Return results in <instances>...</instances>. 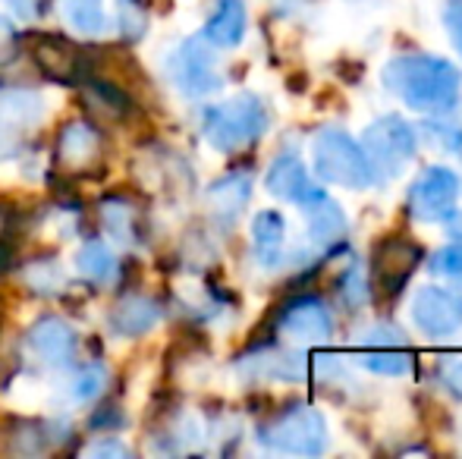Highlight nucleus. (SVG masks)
Segmentation results:
<instances>
[{
  "instance_id": "1",
  "label": "nucleus",
  "mask_w": 462,
  "mask_h": 459,
  "mask_svg": "<svg viewBox=\"0 0 462 459\" xmlns=\"http://www.w3.org/2000/svg\"><path fill=\"white\" fill-rule=\"evenodd\" d=\"M383 88L393 92L415 114L447 116L457 111L462 95V73L444 57L409 54L393 57L381 73Z\"/></svg>"
},
{
  "instance_id": "2",
  "label": "nucleus",
  "mask_w": 462,
  "mask_h": 459,
  "mask_svg": "<svg viewBox=\"0 0 462 459\" xmlns=\"http://www.w3.org/2000/svg\"><path fill=\"white\" fill-rule=\"evenodd\" d=\"M271 114L264 107V101L258 95H236L226 105L208 107L201 116V133L211 142V148L224 154L243 151L252 142H258L268 133Z\"/></svg>"
},
{
  "instance_id": "3",
  "label": "nucleus",
  "mask_w": 462,
  "mask_h": 459,
  "mask_svg": "<svg viewBox=\"0 0 462 459\" xmlns=\"http://www.w3.org/2000/svg\"><path fill=\"white\" fill-rule=\"evenodd\" d=\"M311 164L321 183L343 186V189H368L377 183L362 145L340 126L318 129L311 142Z\"/></svg>"
},
{
  "instance_id": "4",
  "label": "nucleus",
  "mask_w": 462,
  "mask_h": 459,
  "mask_svg": "<svg viewBox=\"0 0 462 459\" xmlns=\"http://www.w3.org/2000/svg\"><path fill=\"white\" fill-rule=\"evenodd\" d=\"M258 441L277 454L318 456L328 450V422L311 406H290L277 412L268 425H262Z\"/></svg>"
},
{
  "instance_id": "5",
  "label": "nucleus",
  "mask_w": 462,
  "mask_h": 459,
  "mask_svg": "<svg viewBox=\"0 0 462 459\" xmlns=\"http://www.w3.org/2000/svg\"><path fill=\"white\" fill-rule=\"evenodd\" d=\"M362 151H365L371 170L377 179H390L402 173V167L415 158V129L402 116H377L362 133Z\"/></svg>"
},
{
  "instance_id": "6",
  "label": "nucleus",
  "mask_w": 462,
  "mask_h": 459,
  "mask_svg": "<svg viewBox=\"0 0 462 459\" xmlns=\"http://www.w3.org/2000/svg\"><path fill=\"white\" fill-rule=\"evenodd\" d=\"M167 76H171L173 88L183 92L186 98H205L224 86L217 60L201 38H186L183 44L173 48V54L167 57Z\"/></svg>"
},
{
  "instance_id": "7",
  "label": "nucleus",
  "mask_w": 462,
  "mask_h": 459,
  "mask_svg": "<svg viewBox=\"0 0 462 459\" xmlns=\"http://www.w3.org/2000/svg\"><path fill=\"white\" fill-rule=\"evenodd\" d=\"M462 179L450 167H428L409 186V211L421 224H440L457 217Z\"/></svg>"
},
{
  "instance_id": "8",
  "label": "nucleus",
  "mask_w": 462,
  "mask_h": 459,
  "mask_svg": "<svg viewBox=\"0 0 462 459\" xmlns=\"http://www.w3.org/2000/svg\"><path fill=\"white\" fill-rule=\"evenodd\" d=\"M104 158V135L88 120H69L54 142V161L69 173H88Z\"/></svg>"
},
{
  "instance_id": "9",
  "label": "nucleus",
  "mask_w": 462,
  "mask_h": 459,
  "mask_svg": "<svg viewBox=\"0 0 462 459\" xmlns=\"http://www.w3.org/2000/svg\"><path fill=\"white\" fill-rule=\"evenodd\" d=\"M277 327L299 346H321L334 334V318L318 296H299L280 312Z\"/></svg>"
},
{
  "instance_id": "10",
  "label": "nucleus",
  "mask_w": 462,
  "mask_h": 459,
  "mask_svg": "<svg viewBox=\"0 0 462 459\" xmlns=\"http://www.w3.org/2000/svg\"><path fill=\"white\" fill-rule=\"evenodd\" d=\"M412 318L428 337H447L462 327V296L444 287H425L412 299Z\"/></svg>"
},
{
  "instance_id": "11",
  "label": "nucleus",
  "mask_w": 462,
  "mask_h": 459,
  "mask_svg": "<svg viewBox=\"0 0 462 459\" xmlns=\"http://www.w3.org/2000/svg\"><path fill=\"white\" fill-rule=\"evenodd\" d=\"M421 264V249L412 243V239H383L374 252V262H371V271H374V283L383 289L387 296H396L402 289V283L415 274V268Z\"/></svg>"
},
{
  "instance_id": "12",
  "label": "nucleus",
  "mask_w": 462,
  "mask_h": 459,
  "mask_svg": "<svg viewBox=\"0 0 462 459\" xmlns=\"http://www.w3.org/2000/svg\"><path fill=\"white\" fill-rule=\"evenodd\" d=\"M32 60L48 79L54 82H79L86 73V57L73 41L60 35H32Z\"/></svg>"
},
{
  "instance_id": "13",
  "label": "nucleus",
  "mask_w": 462,
  "mask_h": 459,
  "mask_svg": "<svg viewBox=\"0 0 462 459\" xmlns=\"http://www.w3.org/2000/svg\"><path fill=\"white\" fill-rule=\"evenodd\" d=\"M299 208L309 217V236L315 249H321V252L340 249L343 239H346V215H343V208L321 189V186H318L311 196H305L302 202H299Z\"/></svg>"
},
{
  "instance_id": "14",
  "label": "nucleus",
  "mask_w": 462,
  "mask_h": 459,
  "mask_svg": "<svg viewBox=\"0 0 462 459\" xmlns=\"http://www.w3.org/2000/svg\"><path fill=\"white\" fill-rule=\"evenodd\" d=\"M29 346L42 362L63 368V365H69L76 355V334L63 318L44 315V318H38L35 325L29 327Z\"/></svg>"
},
{
  "instance_id": "15",
  "label": "nucleus",
  "mask_w": 462,
  "mask_h": 459,
  "mask_svg": "<svg viewBox=\"0 0 462 459\" xmlns=\"http://www.w3.org/2000/svg\"><path fill=\"white\" fill-rule=\"evenodd\" d=\"M158 318H161L158 302L148 299V296L129 293L110 308L107 325L116 337H142V334H148L154 325H158Z\"/></svg>"
},
{
  "instance_id": "16",
  "label": "nucleus",
  "mask_w": 462,
  "mask_h": 459,
  "mask_svg": "<svg viewBox=\"0 0 462 459\" xmlns=\"http://www.w3.org/2000/svg\"><path fill=\"white\" fill-rule=\"evenodd\" d=\"M249 196H252V170L226 173V177L214 179L205 192L214 217H220V221H236L245 205H249Z\"/></svg>"
},
{
  "instance_id": "17",
  "label": "nucleus",
  "mask_w": 462,
  "mask_h": 459,
  "mask_svg": "<svg viewBox=\"0 0 462 459\" xmlns=\"http://www.w3.org/2000/svg\"><path fill=\"white\" fill-rule=\"evenodd\" d=\"M264 186H268L271 196L283 198V202H296V205L318 189L309 179V173H305V164L299 161V154H280L274 164H271Z\"/></svg>"
},
{
  "instance_id": "18",
  "label": "nucleus",
  "mask_w": 462,
  "mask_h": 459,
  "mask_svg": "<svg viewBox=\"0 0 462 459\" xmlns=\"http://www.w3.org/2000/svg\"><path fill=\"white\" fill-rule=\"evenodd\" d=\"M245 38V4L243 0H217L211 19L205 23V41L214 48H236Z\"/></svg>"
},
{
  "instance_id": "19",
  "label": "nucleus",
  "mask_w": 462,
  "mask_h": 459,
  "mask_svg": "<svg viewBox=\"0 0 462 459\" xmlns=\"http://www.w3.org/2000/svg\"><path fill=\"white\" fill-rule=\"evenodd\" d=\"M283 243H286V221L280 211H262L252 221V245L264 268H277L283 262Z\"/></svg>"
},
{
  "instance_id": "20",
  "label": "nucleus",
  "mask_w": 462,
  "mask_h": 459,
  "mask_svg": "<svg viewBox=\"0 0 462 459\" xmlns=\"http://www.w3.org/2000/svg\"><path fill=\"white\" fill-rule=\"evenodd\" d=\"M239 368H249L258 378H274V381H302L309 372V362L299 353H283V349H264L258 355L239 362Z\"/></svg>"
},
{
  "instance_id": "21",
  "label": "nucleus",
  "mask_w": 462,
  "mask_h": 459,
  "mask_svg": "<svg viewBox=\"0 0 462 459\" xmlns=\"http://www.w3.org/2000/svg\"><path fill=\"white\" fill-rule=\"evenodd\" d=\"M359 365L383 378H402L415 368V359L409 346H362Z\"/></svg>"
},
{
  "instance_id": "22",
  "label": "nucleus",
  "mask_w": 462,
  "mask_h": 459,
  "mask_svg": "<svg viewBox=\"0 0 462 459\" xmlns=\"http://www.w3.org/2000/svg\"><path fill=\"white\" fill-rule=\"evenodd\" d=\"M76 271H79L86 280L110 283L116 277V258L107 245L92 239V243H86L79 252H76Z\"/></svg>"
},
{
  "instance_id": "23",
  "label": "nucleus",
  "mask_w": 462,
  "mask_h": 459,
  "mask_svg": "<svg viewBox=\"0 0 462 459\" xmlns=\"http://www.w3.org/2000/svg\"><path fill=\"white\" fill-rule=\"evenodd\" d=\"M60 4V16L67 25L82 35H101L107 29V16H104L101 0H57Z\"/></svg>"
},
{
  "instance_id": "24",
  "label": "nucleus",
  "mask_w": 462,
  "mask_h": 459,
  "mask_svg": "<svg viewBox=\"0 0 462 459\" xmlns=\"http://www.w3.org/2000/svg\"><path fill=\"white\" fill-rule=\"evenodd\" d=\"M101 224L107 227L110 236L123 239V243L135 239V233H139L135 211H133V205H129L126 198H107V202L101 205Z\"/></svg>"
},
{
  "instance_id": "25",
  "label": "nucleus",
  "mask_w": 462,
  "mask_h": 459,
  "mask_svg": "<svg viewBox=\"0 0 462 459\" xmlns=\"http://www.w3.org/2000/svg\"><path fill=\"white\" fill-rule=\"evenodd\" d=\"M57 425L51 422H25L19 425V431H13V441H16V447H13V454H38V450H48L51 444L57 441Z\"/></svg>"
},
{
  "instance_id": "26",
  "label": "nucleus",
  "mask_w": 462,
  "mask_h": 459,
  "mask_svg": "<svg viewBox=\"0 0 462 459\" xmlns=\"http://www.w3.org/2000/svg\"><path fill=\"white\" fill-rule=\"evenodd\" d=\"M148 4L145 0H120V32L129 38V41H139L148 32Z\"/></svg>"
},
{
  "instance_id": "27",
  "label": "nucleus",
  "mask_w": 462,
  "mask_h": 459,
  "mask_svg": "<svg viewBox=\"0 0 462 459\" xmlns=\"http://www.w3.org/2000/svg\"><path fill=\"white\" fill-rule=\"evenodd\" d=\"M25 280H29L32 289H38V293H54V289H60L63 283V274L60 268H57V262H35L25 268Z\"/></svg>"
},
{
  "instance_id": "28",
  "label": "nucleus",
  "mask_w": 462,
  "mask_h": 459,
  "mask_svg": "<svg viewBox=\"0 0 462 459\" xmlns=\"http://www.w3.org/2000/svg\"><path fill=\"white\" fill-rule=\"evenodd\" d=\"M431 274L447 277V280H462V243H453L447 249H440L438 255L428 262Z\"/></svg>"
},
{
  "instance_id": "29",
  "label": "nucleus",
  "mask_w": 462,
  "mask_h": 459,
  "mask_svg": "<svg viewBox=\"0 0 462 459\" xmlns=\"http://www.w3.org/2000/svg\"><path fill=\"white\" fill-rule=\"evenodd\" d=\"M104 381H107L104 368H97V365L82 368V372L76 374V381H73V397L79 399V403H88V399H95L97 393L104 390Z\"/></svg>"
},
{
  "instance_id": "30",
  "label": "nucleus",
  "mask_w": 462,
  "mask_h": 459,
  "mask_svg": "<svg viewBox=\"0 0 462 459\" xmlns=\"http://www.w3.org/2000/svg\"><path fill=\"white\" fill-rule=\"evenodd\" d=\"M340 296L349 302V306H362V302H365L368 280H365V271H362V264H353V268L340 277Z\"/></svg>"
},
{
  "instance_id": "31",
  "label": "nucleus",
  "mask_w": 462,
  "mask_h": 459,
  "mask_svg": "<svg viewBox=\"0 0 462 459\" xmlns=\"http://www.w3.org/2000/svg\"><path fill=\"white\" fill-rule=\"evenodd\" d=\"M362 346H409V344H406V337H402L400 327L377 325V327H371V331H365Z\"/></svg>"
},
{
  "instance_id": "32",
  "label": "nucleus",
  "mask_w": 462,
  "mask_h": 459,
  "mask_svg": "<svg viewBox=\"0 0 462 459\" xmlns=\"http://www.w3.org/2000/svg\"><path fill=\"white\" fill-rule=\"evenodd\" d=\"M428 135H431L438 145L450 148V151H457L462 158V129L459 126H447V123H431L428 126Z\"/></svg>"
},
{
  "instance_id": "33",
  "label": "nucleus",
  "mask_w": 462,
  "mask_h": 459,
  "mask_svg": "<svg viewBox=\"0 0 462 459\" xmlns=\"http://www.w3.org/2000/svg\"><path fill=\"white\" fill-rule=\"evenodd\" d=\"M444 25L450 32V41L462 54V0H447L444 4Z\"/></svg>"
},
{
  "instance_id": "34",
  "label": "nucleus",
  "mask_w": 462,
  "mask_h": 459,
  "mask_svg": "<svg viewBox=\"0 0 462 459\" xmlns=\"http://www.w3.org/2000/svg\"><path fill=\"white\" fill-rule=\"evenodd\" d=\"M13 48H16V32H13L10 19L0 16V60H10Z\"/></svg>"
},
{
  "instance_id": "35",
  "label": "nucleus",
  "mask_w": 462,
  "mask_h": 459,
  "mask_svg": "<svg viewBox=\"0 0 462 459\" xmlns=\"http://www.w3.org/2000/svg\"><path fill=\"white\" fill-rule=\"evenodd\" d=\"M88 456H116V459H123L129 454L126 447H123V444H116V441H95L92 447L86 450Z\"/></svg>"
},
{
  "instance_id": "36",
  "label": "nucleus",
  "mask_w": 462,
  "mask_h": 459,
  "mask_svg": "<svg viewBox=\"0 0 462 459\" xmlns=\"http://www.w3.org/2000/svg\"><path fill=\"white\" fill-rule=\"evenodd\" d=\"M6 4L13 6V13H19V16H38L42 13V4L44 0H6Z\"/></svg>"
},
{
  "instance_id": "37",
  "label": "nucleus",
  "mask_w": 462,
  "mask_h": 459,
  "mask_svg": "<svg viewBox=\"0 0 462 459\" xmlns=\"http://www.w3.org/2000/svg\"><path fill=\"white\" fill-rule=\"evenodd\" d=\"M447 387H450L457 397H462V362H453L450 372H447Z\"/></svg>"
},
{
  "instance_id": "38",
  "label": "nucleus",
  "mask_w": 462,
  "mask_h": 459,
  "mask_svg": "<svg viewBox=\"0 0 462 459\" xmlns=\"http://www.w3.org/2000/svg\"><path fill=\"white\" fill-rule=\"evenodd\" d=\"M6 233H10V224H6V211L0 208V258L6 255Z\"/></svg>"
}]
</instances>
